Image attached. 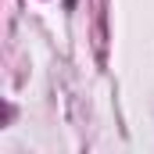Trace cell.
I'll use <instances>...</instances> for the list:
<instances>
[{"label":"cell","instance_id":"obj_1","mask_svg":"<svg viewBox=\"0 0 154 154\" xmlns=\"http://www.w3.org/2000/svg\"><path fill=\"white\" fill-rule=\"evenodd\" d=\"M75 4L79 0H65V11H75Z\"/></svg>","mask_w":154,"mask_h":154}]
</instances>
